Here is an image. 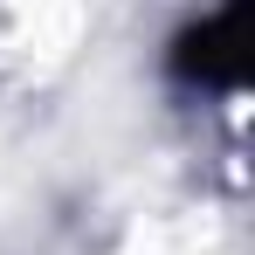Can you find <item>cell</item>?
Here are the masks:
<instances>
[{"label": "cell", "mask_w": 255, "mask_h": 255, "mask_svg": "<svg viewBox=\"0 0 255 255\" xmlns=\"http://www.w3.org/2000/svg\"><path fill=\"white\" fill-rule=\"evenodd\" d=\"M172 76L193 90H242L249 76V0H228L221 14H200L172 42Z\"/></svg>", "instance_id": "1"}]
</instances>
